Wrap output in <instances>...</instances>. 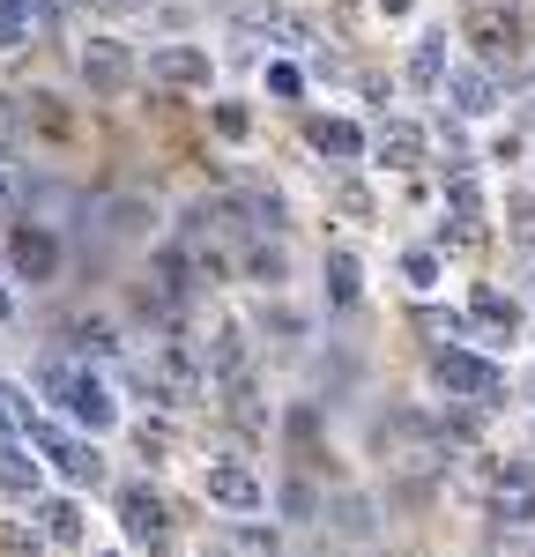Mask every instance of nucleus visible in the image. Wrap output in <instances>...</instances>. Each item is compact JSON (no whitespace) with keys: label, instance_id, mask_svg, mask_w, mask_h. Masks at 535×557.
Listing matches in <instances>:
<instances>
[{"label":"nucleus","instance_id":"nucleus-2","mask_svg":"<svg viewBox=\"0 0 535 557\" xmlns=\"http://www.w3.org/2000/svg\"><path fill=\"white\" fill-rule=\"evenodd\" d=\"M432 380L446 386V394H461V401H498L506 394V372L490 364V357H476V349H461V343H439V357H432Z\"/></svg>","mask_w":535,"mask_h":557},{"label":"nucleus","instance_id":"nucleus-14","mask_svg":"<svg viewBox=\"0 0 535 557\" xmlns=\"http://www.w3.org/2000/svg\"><path fill=\"white\" fill-rule=\"evenodd\" d=\"M0 491H15V498H30V491H45V461L30 454V446H15L8 431H0Z\"/></svg>","mask_w":535,"mask_h":557},{"label":"nucleus","instance_id":"nucleus-19","mask_svg":"<svg viewBox=\"0 0 535 557\" xmlns=\"http://www.w3.org/2000/svg\"><path fill=\"white\" fill-rule=\"evenodd\" d=\"M231 557H283V535L268 520H238L231 528Z\"/></svg>","mask_w":535,"mask_h":557},{"label":"nucleus","instance_id":"nucleus-17","mask_svg":"<svg viewBox=\"0 0 535 557\" xmlns=\"http://www.w3.org/2000/svg\"><path fill=\"white\" fill-rule=\"evenodd\" d=\"M416 157H424V127H409V120H395V127L380 134V164H387V172H409Z\"/></svg>","mask_w":535,"mask_h":557},{"label":"nucleus","instance_id":"nucleus-22","mask_svg":"<svg viewBox=\"0 0 535 557\" xmlns=\"http://www.w3.org/2000/svg\"><path fill=\"white\" fill-rule=\"evenodd\" d=\"M0 557H45V535L23 520H0Z\"/></svg>","mask_w":535,"mask_h":557},{"label":"nucleus","instance_id":"nucleus-5","mask_svg":"<svg viewBox=\"0 0 535 557\" xmlns=\"http://www.w3.org/2000/svg\"><path fill=\"white\" fill-rule=\"evenodd\" d=\"M8 268H15V283H52L60 275V238L45 223H15L8 231Z\"/></svg>","mask_w":535,"mask_h":557},{"label":"nucleus","instance_id":"nucleus-1","mask_svg":"<svg viewBox=\"0 0 535 557\" xmlns=\"http://www.w3.org/2000/svg\"><path fill=\"white\" fill-rule=\"evenodd\" d=\"M38 394L67 417V424H83V431H112V424H120V401H112L104 372H97V364H75L67 349L38 357Z\"/></svg>","mask_w":535,"mask_h":557},{"label":"nucleus","instance_id":"nucleus-7","mask_svg":"<svg viewBox=\"0 0 535 557\" xmlns=\"http://www.w3.org/2000/svg\"><path fill=\"white\" fill-rule=\"evenodd\" d=\"M149 75L172 83V89H209L216 83V60H209L201 45H157V52H149Z\"/></svg>","mask_w":535,"mask_h":557},{"label":"nucleus","instance_id":"nucleus-26","mask_svg":"<svg viewBox=\"0 0 535 557\" xmlns=\"http://www.w3.org/2000/svg\"><path fill=\"white\" fill-rule=\"evenodd\" d=\"M268 89H275V97H298V89H306V75H298L290 60H275V67H268Z\"/></svg>","mask_w":535,"mask_h":557},{"label":"nucleus","instance_id":"nucleus-9","mask_svg":"<svg viewBox=\"0 0 535 557\" xmlns=\"http://www.w3.org/2000/svg\"><path fill=\"white\" fill-rule=\"evenodd\" d=\"M120 520H127L134 543L164 550V498H157V483H120Z\"/></svg>","mask_w":535,"mask_h":557},{"label":"nucleus","instance_id":"nucleus-25","mask_svg":"<svg viewBox=\"0 0 535 557\" xmlns=\"http://www.w3.org/2000/svg\"><path fill=\"white\" fill-rule=\"evenodd\" d=\"M246 127H253L246 104H216V134H223V141H246Z\"/></svg>","mask_w":535,"mask_h":557},{"label":"nucleus","instance_id":"nucleus-4","mask_svg":"<svg viewBox=\"0 0 535 557\" xmlns=\"http://www.w3.org/2000/svg\"><path fill=\"white\" fill-rule=\"evenodd\" d=\"M484 498H490V513L506 520V528H528L535 520V461H490L484 469Z\"/></svg>","mask_w":535,"mask_h":557},{"label":"nucleus","instance_id":"nucleus-20","mask_svg":"<svg viewBox=\"0 0 535 557\" xmlns=\"http://www.w3.org/2000/svg\"><path fill=\"white\" fill-rule=\"evenodd\" d=\"M30 30H38L30 23V0H0V52H23Z\"/></svg>","mask_w":535,"mask_h":557},{"label":"nucleus","instance_id":"nucleus-11","mask_svg":"<svg viewBox=\"0 0 535 557\" xmlns=\"http://www.w3.org/2000/svg\"><path fill=\"white\" fill-rule=\"evenodd\" d=\"M30 528H38L52 550H83V535H89V520H83V506H75V498H45Z\"/></svg>","mask_w":535,"mask_h":557},{"label":"nucleus","instance_id":"nucleus-8","mask_svg":"<svg viewBox=\"0 0 535 557\" xmlns=\"http://www.w3.org/2000/svg\"><path fill=\"white\" fill-rule=\"evenodd\" d=\"M209 498H216L223 513H238V520H253L261 513V475L246 469V461H216V469H209Z\"/></svg>","mask_w":535,"mask_h":557},{"label":"nucleus","instance_id":"nucleus-15","mask_svg":"<svg viewBox=\"0 0 535 557\" xmlns=\"http://www.w3.org/2000/svg\"><path fill=\"white\" fill-rule=\"evenodd\" d=\"M446 97H453V112H461V120H490V112H498V83H490L484 67L453 75V83H446Z\"/></svg>","mask_w":535,"mask_h":557},{"label":"nucleus","instance_id":"nucleus-28","mask_svg":"<svg viewBox=\"0 0 535 557\" xmlns=\"http://www.w3.org/2000/svg\"><path fill=\"white\" fill-rule=\"evenodd\" d=\"M380 8H387V15H409V8H416V0H380Z\"/></svg>","mask_w":535,"mask_h":557},{"label":"nucleus","instance_id":"nucleus-6","mask_svg":"<svg viewBox=\"0 0 535 557\" xmlns=\"http://www.w3.org/2000/svg\"><path fill=\"white\" fill-rule=\"evenodd\" d=\"M238 30H246V38H275V45H290V52L312 45V23L298 8H283V0H246V8H238Z\"/></svg>","mask_w":535,"mask_h":557},{"label":"nucleus","instance_id":"nucleus-3","mask_svg":"<svg viewBox=\"0 0 535 557\" xmlns=\"http://www.w3.org/2000/svg\"><path fill=\"white\" fill-rule=\"evenodd\" d=\"M30 454H38V461H45L52 475H67L75 491H97V483H104V454H97L89 438H67V431L52 424V417L38 424V438H30Z\"/></svg>","mask_w":535,"mask_h":557},{"label":"nucleus","instance_id":"nucleus-27","mask_svg":"<svg viewBox=\"0 0 535 557\" xmlns=\"http://www.w3.org/2000/svg\"><path fill=\"white\" fill-rule=\"evenodd\" d=\"M416 320H424V327H432V335H453V327H461V320H453V312H439V305H424V312H416Z\"/></svg>","mask_w":535,"mask_h":557},{"label":"nucleus","instance_id":"nucleus-29","mask_svg":"<svg viewBox=\"0 0 535 557\" xmlns=\"http://www.w3.org/2000/svg\"><path fill=\"white\" fill-rule=\"evenodd\" d=\"M104 8H149V0H104Z\"/></svg>","mask_w":535,"mask_h":557},{"label":"nucleus","instance_id":"nucleus-24","mask_svg":"<svg viewBox=\"0 0 535 557\" xmlns=\"http://www.w3.org/2000/svg\"><path fill=\"white\" fill-rule=\"evenodd\" d=\"M246 275H261V283H275V275H283V253H275L268 238H253V246H246Z\"/></svg>","mask_w":535,"mask_h":557},{"label":"nucleus","instance_id":"nucleus-13","mask_svg":"<svg viewBox=\"0 0 535 557\" xmlns=\"http://www.w3.org/2000/svg\"><path fill=\"white\" fill-rule=\"evenodd\" d=\"M127 67H134V60H127V45H120V38H89L83 45V83L89 89H120V83H127Z\"/></svg>","mask_w":535,"mask_h":557},{"label":"nucleus","instance_id":"nucleus-30","mask_svg":"<svg viewBox=\"0 0 535 557\" xmlns=\"http://www.w3.org/2000/svg\"><path fill=\"white\" fill-rule=\"evenodd\" d=\"M8 312H15V298H8V290H0V320H8Z\"/></svg>","mask_w":535,"mask_h":557},{"label":"nucleus","instance_id":"nucleus-12","mask_svg":"<svg viewBox=\"0 0 535 557\" xmlns=\"http://www.w3.org/2000/svg\"><path fill=\"white\" fill-rule=\"evenodd\" d=\"M306 141L327 164H357V157H364V127H357V120H306Z\"/></svg>","mask_w":535,"mask_h":557},{"label":"nucleus","instance_id":"nucleus-16","mask_svg":"<svg viewBox=\"0 0 535 557\" xmlns=\"http://www.w3.org/2000/svg\"><path fill=\"white\" fill-rule=\"evenodd\" d=\"M409 83H416V89L446 83V30H439V23H432V30L416 38V52H409Z\"/></svg>","mask_w":535,"mask_h":557},{"label":"nucleus","instance_id":"nucleus-18","mask_svg":"<svg viewBox=\"0 0 535 557\" xmlns=\"http://www.w3.org/2000/svg\"><path fill=\"white\" fill-rule=\"evenodd\" d=\"M357 290H364V268H357L350 246H335V253H327V298H335V305H357Z\"/></svg>","mask_w":535,"mask_h":557},{"label":"nucleus","instance_id":"nucleus-23","mask_svg":"<svg viewBox=\"0 0 535 557\" xmlns=\"http://www.w3.org/2000/svg\"><path fill=\"white\" fill-rule=\"evenodd\" d=\"M506 45H513V23H506V15H476V52H490V60H498Z\"/></svg>","mask_w":535,"mask_h":557},{"label":"nucleus","instance_id":"nucleus-10","mask_svg":"<svg viewBox=\"0 0 535 557\" xmlns=\"http://www.w3.org/2000/svg\"><path fill=\"white\" fill-rule=\"evenodd\" d=\"M469 320H476V335H490L498 349H506L513 335H521V305L506 298V290H490V283L476 290V298H469Z\"/></svg>","mask_w":535,"mask_h":557},{"label":"nucleus","instance_id":"nucleus-31","mask_svg":"<svg viewBox=\"0 0 535 557\" xmlns=\"http://www.w3.org/2000/svg\"><path fill=\"white\" fill-rule=\"evenodd\" d=\"M97 557H120V550H97Z\"/></svg>","mask_w":535,"mask_h":557},{"label":"nucleus","instance_id":"nucleus-21","mask_svg":"<svg viewBox=\"0 0 535 557\" xmlns=\"http://www.w3.org/2000/svg\"><path fill=\"white\" fill-rule=\"evenodd\" d=\"M401 283H409V290L424 298V290L439 283V253H424V246H409V253H401Z\"/></svg>","mask_w":535,"mask_h":557}]
</instances>
